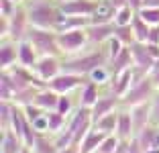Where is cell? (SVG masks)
Segmentation results:
<instances>
[{
  "label": "cell",
  "instance_id": "1",
  "mask_svg": "<svg viewBox=\"0 0 159 153\" xmlns=\"http://www.w3.org/2000/svg\"><path fill=\"white\" fill-rule=\"evenodd\" d=\"M27 39L35 47V51H39L41 55H57L61 51L57 45V35H53L49 29H37L29 25Z\"/></svg>",
  "mask_w": 159,
  "mask_h": 153
},
{
  "label": "cell",
  "instance_id": "2",
  "mask_svg": "<svg viewBox=\"0 0 159 153\" xmlns=\"http://www.w3.org/2000/svg\"><path fill=\"white\" fill-rule=\"evenodd\" d=\"M106 57L100 53V51H94V53H88V55H82V57H75V59L70 61H63L61 63V70L67 72V74H78V76H86V74H92L96 67L104 65Z\"/></svg>",
  "mask_w": 159,
  "mask_h": 153
},
{
  "label": "cell",
  "instance_id": "3",
  "mask_svg": "<svg viewBox=\"0 0 159 153\" xmlns=\"http://www.w3.org/2000/svg\"><path fill=\"white\" fill-rule=\"evenodd\" d=\"M57 12H59V8H53L47 2H33L29 8V25L51 31V27L57 25Z\"/></svg>",
  "mask_w": 159,
  "mask_h": 153
},
{
  "label": "cell",
  "instance_id": "4",
  "mask_svg": "<svg viewBox=\"0 0 159 153\" xmlns=\"http://www.w3.org/2000/svg\"><path fill=\"white\" fill-rule=\"evenodd\" d=\"M86 41H88L86 29H67V31H61L57 35V45L66 53H74V51L82 49Z\"/></svg>",
  "mask_w": 159,
  "mask_h": 153
},
{
  "label": "cell",
  "instance_id": "5",
  "mask_svg": "<svg viewBox=\"0 0 159 153\" xmlns=\"http://www.w3.org/2000/svg\"><path fill=\"white\" fill-rule=\"evenodd\" d=\"M94 0H63L59 4V10L66 16H92L96 10Z\"/></svg>",
  "mask_w": 159,
  "mask_h": 153
},
{
  "label": "cell",
  "instance_id": "6",
  "mask_svg": "<svg viewBox=\"0 0 159 153\" xmlns=\"http://www.w3.org/2000/svg\"><path fill=\"white\" fill-rule=\"evenodd\" d=\"M151 92H153V80H149V78L137 80V82L131 86L129 94L125 96V102H126V104H131V106H135V104H143V102H147V98L151 96Z\"/></svg>",
  "mask_w": 159,
  "mask_h": 153
},
{
  "label": "cell",
  "instance_id": "7",
  "mask_svg": "<svg viewBox=\"0 0 159 153\" xmlns=\"http://www.w3.org/2000/svg\"><path fill=\"white\" fill-rule=\"evenodd\" d=\"M35 72H37V78L43 82H51L53 78L59 76V61L53 55H43V59L37 61L35 65Z\"/></svg>",
  "mask_w": 159,
  "mask_h": 153
},
{
  "label": "cell",
  "instance_id": "8",
  "mask_svg": "<svg viewBox=\"0 0 159 153\" xmlns=\"http://www.w3.org/2000/svg\"><path fill=\"white\" fill-rule=\"evenodd\" d=\"M131 51H133V63H135L141 72H149L151 67H153L155 57L149 53V49H147L145 43L135 41V43L131 45Z\"/></svg>",
  "mask_w": 159,
  "mask_h": 153
},
{
  "label": "cell",
  "instance_id": "9",
  "mask_svg": "<svg viewBox=\"0 0 159 153\" xmlns=\"http://www.w3.org/2000/svg\"><path fill=\"white\" fill-rule=\"evenodd\" d=\"M151 110H153V104H149V102H143V104H135L133 106L131 118H133V127H135V135H139L145 127H149Z\"/></svg>",
  "mask_w": 159,
  "mask_h": 153
},
{
  "label": "cell",
  "instance_id": "10",
  "mask_svg": "<svg viewBox=\"0 0 159 153\" xmlns=\"http://www.w3.org/2000/svg\"><path fill=\"white\" fill-rule=\"evenodd\" d=\"M29 16H27V12H25L23 8H16L14 10V14H12V19H10V39L12 41H20V39L27 35V31H29Z\"/></svg>",
  "mask_w": 159,
  "mask_h": 153
},
{
  "label": "cell",
  "instance_id": "11",
  "mask_svg": "<svg viewBox=\"0 0 159 153\" xmlns=\"http://www.w3.org/2000/svg\"><path fill=\"white\" fill-rule=\"evenodd\" d=\"M78 84H82V76L67 74V72H66V74L53 78L51 82H49V88H51L53 92H57V94H66V92H70L71 88H75Z\"/></svg>",
  "mask_w": 159,
  "mask_h": 153
},
{
  "label": "cell",
  "instance_id": "12",
  "mask_svg": "<svg viewBox=\"0 0 159 153\" xmlns=\"http://www.w3.org/2000/svg\"><path fill=\"white\" fill-rule=\"evenodd\" d=\"M86 33H88V41L94 43H102L106 39L114 37V25H108V23H94L86 27Z\"/></svg>",
  "mask_w": 159,
  "mask_h": 153
},
{
  "label": "cell",
  "instance_id": "13",
  "mask_svg": "<svg viewBox=\"0 0 159 153\" xmlns=\"http://www.w3.org/2000/svg\"><path fill=\"white\" fill-rule=\"evenodd\" d=\"M131 86H133V72L131 70L112 74V92L116 98H125L129 94V90H131Z\"/></svg>",
  "mask_w": 159,
  "mask_h": 153
},
{
  "label": "cell",
  "instance_id": "14",
  "mask_svg": "<svg viewBox=\"0 0 159 153\" xmlns=\"http://www.w3.org/2000/svg\"><path fill=\"white\" fill-rule=\"evenodd\" d=\"M104 139H106V135H104V133L92 129L84 137V141L80 143V153H96V149L100 147V143H102Z\"/></svg>",
  "mask_w": 159,
  "mask_h": 153
},
{
  "label": "cell",
  "instance_id": "15",
  "mask_svg": "<svg viewBox=\"0 0 159 153\" xmlns=\"http://www.w3.org/2000/svg\"><path fill=\"white\" fill-rule=\"evenodd\" d=\"M19 63L23 67H35L37 65V51L31 41H20L19 45Z\"/></svg>",
  "mask_w": 159,
  "mask_h": 153
},
{
  "label": "cell",
  "instance_id": "16",
  "mask_svg": "<svg viewBox=\"0 0 159 153\" xmlns=\"http://www.w3.org/2000/svg\"><path fill=\"white\" fill-rule=\"evenodd\" d=\"M57 102H59V94L53 92V90L49 88V90H43V92H37L33 104H37V106L43 108V110H55Z\"/></svg>",
  "mask_w": 159,
  "mask_h": 153
},
{
  "label": "cell",
  "instance_id": "17",
  "mask_svg": "<svg viewBox=\"0 0 159 153\" xmlns=\"http://www.w3.org/2000/svg\"><path fill=\"white\" fill-rule=\"evenodd\" d=\"M23 149H25V143L14 131H10V133L4 131L2 133V149H0L2 153H20Z\"/></svg>",
  "mask_w": 159,
  "mask_h": 153
},
{
  "label": "cell",
  "instance_id": "18",
  "mask_svg": "<svg viewBox=\"0 0 159 153\" xmlns=\"http://www.w3.org/2000/svg\"><path fill=\"white\" fill-rule=\"evenodd\" d=\"M114 14H116V8L112 6V2L110 0H102V2L96 4L92 19H94V23H106V21L114 19Z\"/></svg>",
  "mask_w": 159,
  "mask_h": 153
},
{
  "label": "cell",
  "instance_id": "19",
  "mask_svg": "<svg viewBox=\"0 0 159 153\" xmlns=\"http://www.w3.org/2000/svg\"><path fill=\"white\" fill-rule=\"evenodd\" d=\"M116 104V98H98V102L92 106V123L100 121L104 114H110Z\"/></svg>",
  "mask_w": 159,
  "mask_h": 153
},
{
  "label": "cell",
  "instance_id": "20",
  "mask_svg": "<svg viewBox=\"0 0 159 153\" xmlns=\"http://www.w3.org/2000/svg\"><path fill=\"white\" fill-rule=\"evenodd\" d=\"M116 137H118V139H126V141L135 137V127H133V118H131V114H118Z\"/></svg>",
  "mask_w": 159,
  "mask_h": 153
},
{
  "label": "cell",
  "instance_id": "21",
  "mask_svg": "<svg viewBox=\"0 0 159 153\" xmlns=\"http://www.w3.org/2000/svg\"><path fill=\"white\" fill-rule=\"evenodd\" d=\"M131 63H133V51H131V45H126V47H122V51L116 55V59H112V74L129 70Z\"/></svg>",
  "mask_w": 159,
  "mask_h": 153
},
{
  "label": "cell",
  "instance_id": "22",
  "mask_svg": "<svg viewBox=\"0 0 159 153\" xmlns=\"http://www.w3.org/2000/svg\"><path fill=\"white\" fill-rule=\"evenodd\" d=\"M14 61H19V49L12 43H2V49H0V65H2V70L10 67Z\"/></svg>",
  "mask_w": 159,
  "mask_h": 153
},
{
  "label": "cell",
  "instance_id": "23",
  "mask_svg": "<svg viewBox=\"0 0 159 153\" xmlns=\"http://www.w3.org/2000/svg\"><path fill=\"white\" fill-rule=\"evenodd\" d=\"M131 27H133V33H135V41L147 43V39H149V31H151V25L145 23L139 14H135V19H133Z\"/></svg>",
  "mask_w": 159,
  "mask_h": 153
},
{
  "label": "cell",
  "instance_id": "24",
  "mask_svg": "<svg viewBox=\"0 0 159 153\" xmlns=\"http://www.w3.org/2000/svg\"><path fill=\"white\" fill-rule=\"evenodd\" d=\"M116 123H118V114L110 112V114H104L100 121L94 123V129L104 135H110V133H116Z\"/></svg>",
  "mask_w": 159,
  "mask_h": 153
},
{
  "label": "cell",
  "instance_id": "25",
  "mask_svg": "<svg viewBox=\"0 0 159 153\" xmlns=\"http://www.w3.org/2000/svg\"><path fill=\"white\" fill-rule=\"evenodd\" d=\"M14 94H16V84H14V78L8 74V72H2V92H0L2 102L12 100Z\"/></svg>",
  "mask_w": 159,
  "mask_h": 153
},
{
  "label": "cell",
  "instance_id": "26",
  "mask_svg": "<svg viewBox=\"0 0 159 153\" xmlns=\"http://www.w3.org/2000/svg\"><path fill=\"white\" fill-rule=\"evenodd\" d=\"M96 102H98V84L90 82V84H86L84 94H82V106L92 108Z\"/></svg>",
  "mask_w": 159,
  "mask_h": 153
},
{
  "label": "cell",
  "instance_id": "27",
  "mask_svg": "<svg viewBox=\"0 0 159 153\" xmlns=\"http://www.w3.org/2000/svg\"><path fill=\"white\" fill-rule=\"evenodd\" d=\"M133 19H135V8H131V6H122V8L116 10V14H114V25L116 27H126V25H131Z\"/></svg>",
  "mask_w": 159,
  "mask_h": 153
},
{
  "label": "cell",
  "instance_id": "28",
  "mask_svg": "<svg viewBox=\"0 0 159 153\" xmlns=\"http://www.w3.org/2000/svg\"><path fill=\"white\" fill-rule=\"evenodd\" d=\"M135 137H139L141 141V147H143V151H147V149L155 147V139H157V131L151 129V127H145V129L141 131L139 135H135Z\"/></svg>",
  "mask_w": 159,
  "mask_h": 153
},
{
  "label": "cell",
  "instance_id": "29",
  "mask_svg": "<svg viewBox=\"0 0 159 153\" xmlns=\"http://www.w3.org/2000/svg\"><path fill=\"white\" fill-rule=\"evenodd\" d=\"M33 153H59V149L51 141H47L45 137H41V133H37V141H35Z\"/></svg>",
  "mask_w": 159,
  "mask_h": 153
},
{
  "label": "cell",
  "instance_id": "30",
  "mask_svg": "<svg viewBox=\"0 0 159 153\" xmlns=\"http://www.w3.org/2000/svg\"><path fill=\"white\" fill-rule=\"evenodd\" d=\"M114 37L120 39L122 45H133L135 43V33H133L131 25H126V27H116L114 25Z\"/></svg>",
  "mask_w": 159,
  "mask_h": 153
},
{
  "label": "cell",
  "instance_id": "31",
  "mask_svg": "<svg viewBox=\"0 0 159 153\" xmlns=\"http://www.w3.org/2000/svg\"><path fill=\"white\" fill-rule=\"evenodd\" d=\"M139 16L145 21V23H149L151 27L159 25V8H141Z\"/></svg>",
  "mask_w": 159,
  "mask_h": 153
},
{
  "label": "cell",
  "instance_id": "32",
  "mask_svg": "<svg viewBox=\"0 0 159 153\" xmlns=\"http://www.w3.org/2000/svg\"><path fill=\"white\" fill-rule=\"evenodd\" d=\"M47 118H49V131H59L66 125V114H61L57 110H51L47 114Z\"/></svg>",
  "mask_w": 159,
  "mask_h": 153
},
{
  "label": "cell",
  "instance_id": "33",
  "mask_svg": "<svg viewBox=\"0 0 159 153\" xmlns=\"http://www.w3.org/2000/svg\"><path fill=\"white\" fill-rule=\"evenodd\" d=\"M118 137H110V135H106V139L100 143V147L96 149V153H114L116 151V145H118Z\"/></svg>",
  "mask_w": 159,
  "mask_h": 153
},
{
  "label": "cell",
  "instance_id": "34",
  "mask_svg": "<svg viewBox=\"0 0 159 153\" xmlns=\"http://www.w3.org/2000/svg\"><path fill=\"white\" fill-rule=\"evenodd\" d=\"M14 104H8V102H2V127H8L12 123V116H14Z\"/></svg>",
  "mask_w": 159,
  "mask_h": 153
},
{
  "label": "cell",
  "instance_id": "35",
  "mask_svg": "<svg viewBox=\"0 0 159 153\" xmlns=\"http://www.w3.org/2000/svg\"><path fill=\"white\" fill-rule=\"evenodd\" d=\"M23 108H25V116H27L31 123L37 121L41 114H45V110H43V108H39L37 104H27V106H23Z\"/></svg>",
  "mask_w": 159,
  "mask_h": 153
},
{
  "label": "cell",
  "instance_id": "36",
  "mask_svg": "<svg viewBox=\"0 0 159 153\" xmlns=\"http://www.w3.org/2000/svg\"><path fill=\"white\" fill-rule=\"evenodd\" d=\"M110 76H112V74H110L108 70H104L102 65H100V67H96V70L90 74V80H92V82H96V84H102V82H106Z\"/></svg>",
  "mask_w": 159,
  "mask_h": 153
},
{
  "label": "cell",
  "instance_id": "37",
  "mask_svg": "<svg viewBox=\"0 0 159 153\" xmlns=\"http://www.w3.org/2000/svg\"><path fill=\"white\" fill-rule=\"evenodd\" d=\"M108 51H110V61L116 59V55L122 51V41L116 39V37H112V39H110V45H108Z\"/></svg>",
  "mask_w": 159,
  "mask_h": 153
},
{
  "label": "cell",
  "instance_id": "38",
  "mask_svg": "<svg viewBox=\"0 0 159 153\" xmlns=\"http://www.w3.org/2000/svg\"><path fill=\"white\" fill-rule=\"evenodd\" d=\"M55 110L61 112V114H67V112L71 110V102H70V98H67L66 94H59V102H57Z\"/></svg>",
  "mask_w": 159,
  "mask_h": 153
},
{
  "label": "cell",
  "instance_id": "39",
  "mask_svg": "<svg viewBox=\"0 0 159 153\" xmlns=\"http://www.w3.org/2000/svg\"><path fill=\"white\" fill-rule=\"evenodd\" d=\"M14 0H2V19H12V14H14Z\"/></svg>",
  "mask_w": 159,
  "mask_h": 153
},
{
  "label": "cell",
  "instance_id": "40",
  "mask_svg": "<svg viewBox=\"0 0 159 153\" xmlns=\"http://www.w3.org/2000/svg\"><path fill=\"white\" fill-rule=\"evenodd\" d=\"M33 127H35L37 133H43V131L49 129V118H47V114H41L37 121H33Z\"/></svg>",
  "mask_w": 159,
  "mask_h": 153
},
{
  "label": "cell",
  "instance_id": "41",
  "mask_svg": "<svg viewBox=\"0 0 159 153\" xmlns=\"http://www.w3.org/2000/svg\"><path fill=\"white\" fill-rule=\"evenodd\" d=\"M147 43H153V45H159V25L151 27V31H149V39H147Z\"/></svg>",
  "mask_w": 159,
  "mask_h": 153
},
{
  "label": "cell",
  "instance_id": "42",
  "mask_svg": "<svg viewBox=\"0 0 159 153\" xmlns=\"http://www.w3.org/2000/svg\"><path fill=\"white\" fill-rule=\"evenodd\" d=\"M129 153H145V151H143V147H141L139 137H133V139H131V147H129Z\"/></svg>",
  "mask_w": 159,
  "mask_h": 153
},
{
  "label": "cell",
  "instance_id": "43",
  "mask_svg": "<svg viewBox=\"0 0 159 153\" xmlns=\"http://www.w3.org/2000/svg\"><path fill=\"white\" fill-rule=\"evenodd\" d=\"M129 147H131V139H129V141H126V139H120L114 153H129Z\"/></svg>",
  "mask_w": 159,
  "mask_h": 153
},
{
  "label": "cell",
  "instance_id": "44",
  "mask_svg": "<svg viewBox=\"0 0 159 153\" xmlns=\"http://www.w3.org/2000/svg\"><path fill=\"white\" fill-rule=\"evenodd\" d=\"M151 121L159 125V96L155 98V102H153V110H151Z\"/></svg>",
  "mask_w": 159,
  "mask_h": 153
},
{
  "label": "cell",
  "instance_id": "45",
  "mask_svg": "<svg viewBox=\"0 0 159 153\" xmlns=\"http://www.w3.org/2000/svg\"><path fill=\"white\" fill-rule=\"evenodd\" d=\"M59 153H80V145H75V143H71V145H67V147H63V149H59Z\"/></svg>",
  "mask_w": 159,
  "mask_h": 153
},
{
  "label": "cell",
  "instance_id": "46",
  "mask_svg": "<svg viewBox=\"0 0 159 153\" xmlns=\"http://www.w3.org/2000/svg\"><path fill=\"white\" fill-rule=\"evenodd\" d=\"M141 8H159V0H143Z\"/></svg>",
  "mask_w": 159,
  "mask_h": 153
},
{
  "label": "cell",
  "instance_id": "47",
  "mask_svg": "<svg viewBox=\"0 0 159 153\" xmlns=\"http://www.w3.org/2000/svg\"><path fill=\"white\" fill-rule=\"evenodd\" d=\"M110 2H112V6L114 8H122V6H129V0H110Z\"/></svg>",
  "mask_w": 159,
  "mask_h": 153
},
{
  "label": "cell",
  "instance_id": "48",
  "mask_svg": "<svg viewBox=\"0 0 159 153\" xmlns=\"http://www.w3.org/2000/svg\"><path fill=\"white\" fill-rule=\"evenodd\" d=\"M129 6L135 10H141V6H143V0H129Z\"/></svg>",
  "mask_w": 159,
  "mask_h": 153
},
{
  "label": "cell",
  "instance_id": "49",
  "mask_svg": "<svg viewBox=\"0 0 159 153\" xmlns=\"http://www.w3.org/2000/svg\"><path fill=\"white\" fill-rule=\"evenodd\" d=\"M145 153H159V147H151V149H147Z\"/></svg>",
  "mask_w": 159,
  "mask_h": 153
},
{
  "label": "cell",
  "instance_id": "50",
  "mask_svg": "<svg viewBox=\"0 0 159 153\" xmlns=\"http://www.w3.org/2000/svg\"><path fill=\"white\" fill-rule=\"evenodd\" d=\"M20 153H29V147H25V149H23V151H20Z\"/></svg>",
  "mask_w": 159,
  "mask_h": 153
}]
</instances>
